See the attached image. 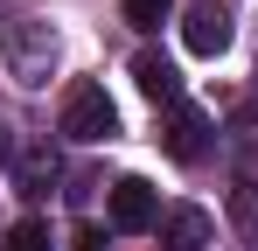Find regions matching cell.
<instances>
[{
    "instance_id": "1",
    "label": "cell",
    "mask_w": 258,
    "mask_h": 251,
    "mask_svg": "<svg viewBox=\"0 0 258 251\" xmlns=\"http://www.w3.org/2000/svg\"><path fill=\"white\" fill-rule=\"evenodd\" d=\"M63 133L70 140H112L119 133V105L105 98V84H70V98H63Z\"/></svg>"
},
{
    "instance_id": "2",
    "label": "cell",
    "mask_w": 258,
    "mask_h": 251,
    "mask_svg": "<svg viewBox=\"0 0 258 251\" xmlns=\"http://www.w3.org/2000/svg\"><path fill=\"white\" fill-rule=\"evenodd\" d=\"M181 42H188V56H223L230 49V7L223 0H196L181 14Z\"/></svg>"
},
{
    "instance_id": "3",
    "label": "cell",
    "mask_w": 258,
    "mask_h": 251,
    "mask_svg": "<svg viewBox=\"0 0 258 251\" xmlns=\"http://www.w3.org/2000/svg\"><path fill=\"white\" fill-rule=\"evenodd\" d=\"M7 63H14V77L21 84H42L49 77V63H56V35L49 28H7Z\"/></svg>"
},
{
    "instance_id": "4",
    "label": "cell",
    "mask_w": 258,
    "mask_h": 251,
    "mask_svg": "<svg viewBox=\"0 0 258 251\" xmlns=\"http://www.w3.org/2000/svg\"><path fill=\"white\" fill-rule=\"evenodd\" d=\"M161 147H168V161H203V147H210V112H203V105H174L168 126H161Z\"/></svg>"
},
{
    "instance_id": "5",
    "label": "cell",
    "mask_w": 258,
    "mask_h": 251,
    "mask_svg": "<svg viewBox=\"0 0 258 251\" xmlns=\"http://www.w3.org/2000/svg\"><path fill=\"white\" fill-rule=\"evenodd\" d=\"M161 223V203H154V189L126 174V181H112V230H154Z\"/></svg>"
},
{
    "instance_id": "6",
    "label": "cell",
    "mask_w": 258,
    "mask_h": 251,
    "mask_svg": "<svg viewBox=\"0 0 258 251\" xmlns=\"http://www.w3.org/2000/svg\"><path fill=\"white\" fill-rule=\"evenodd\" d=\"M210 237H216V216L196 209V203H181V209L161 216V244L168 251H210Z\"/></svg>"
},
{
    "instance_id": "7",
    "label": "cell",
    "mask_w": 258,
    "mask_h": 251,
    "mask_svg": "<svg viewBox=\"0 0 258 251\" xmlns=\"http://www.w3.org/2000/svg\"><path fill=\"white\" fill-rule=\"evenodd\" d=\"M133 84H140L154 105H168V112L181 105V70H174L161 49H140V56H133Z\"/></svg>"
},
{
    "instance_id": "8",
    "label": "cell",
    "mask_w": 258,
    "mask_h": 251,
    "mask_svg": "<svg viewBox=\"0 0 258 251\" xmlns=\"http://www.w3.org/2000/svg\"><path fill=\"white\" fill-rule=\"evenodd\" d=\"M119 7H126V21L140 28V35H154V28L174 14V0H119Z\"/></svg>"
},
{
    "instance_id": "9",
    "label": "cell",
    "mask_w": 258,
    "mask_h": 251,
    "mask_svg": "<svg viewBox=\"0 0 258 251\" xmlns=\"http://www.w3.org/2000/svg\"><path fill=\"white\" fill-rule=\"evenodd\" d=\"M7 251H49V223L42 216H21V223L7 230Z\"/></svg>"
},
{
    "instance_id": "10",
    "label": "cell",
    "mask_w": 258,
    "mask_h": 251,
    "mask_svg": "<svg viewBox=\"0 0 258 251\" xmlns=\"http://www.w3.org/2000/svg\"><path fill=\"white\" fill-rule=\"evenodd\" d=\"M98 244H105V237H98V230L84 223V230H77V251H98Z\"/></svg>"
},
{
    "instance_id": "11",
    "label": "cell",
    "mask_w": 258,
    "mask_h": 251,
    "mask_svg": "<svg viewBox=\"0 0 258 251\" xmlns=\"http://www.w3.org/2000/svg\"><path fill=\"white\" fill-rule=\"evenodd\" d=\"M14 161V133H7V126H0V167Z\"/></svg>"
}]
</instances>
